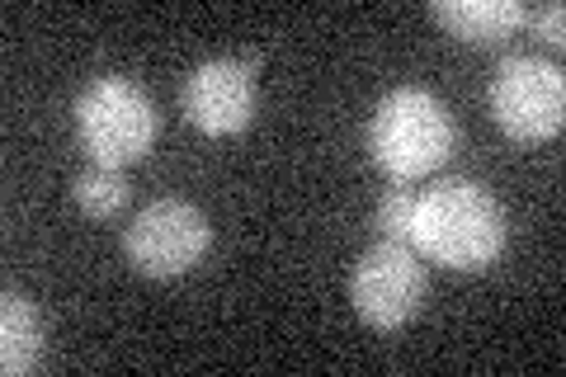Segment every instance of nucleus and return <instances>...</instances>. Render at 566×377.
<instances>
[{
    "label": "nucleus",
    "instance_id": "obj_1",
    "mask_svg": "<svg viewBox=\"0 0 566 377\" xmlns=\"http://www.w3.org/2000/svg\"><path fill=\"white\" fill-rule=\"evenodd\" d=\"M510 218L476 179H439L430 193L416 199L411 218V250L420 260H434L458 274H476V269L495 264L505 250Z\"/></svg>",
    "mask_w": 566,
    "mask_h": 377
},
{
    "label": "nucleus",
    "instance_id": "obj_2",
    "mask_svg": "<svg viewBox=\"0 0 566 377\" xmlns=\"http://www.w3.org/2000/svg\"><path fill=\"white\" fill-rule=\"evenodd\" d=\"M453 142H458V128H453L449 104L424 85H397L392 95H382L364 128L368 156H374L378 170H387L397 185L444 166L453 156Z\"/></svg>",
    "mask_w": 566,
    "mask_h": 377
},
{
    "label": "nucleus",
    "instance_id": "obj_3",
    "mask_svg": "<svg viewBox=\"0 0 566 377\" xmlns=\"http://www.w3.org/2000/svg\"><path fill=\"white\" fill-rule=\"evenodd\" d=\"M76 133L95 166H133L156 147L161 118L147 90L128 76H95L76 100Z\"/></svg>",
    "mask_w": 566,
    "mask_h": 377
},
{
    "label": "nucleus",
    "instance_id": "obj_4",
    "mask_svg": "<svg viewBox=\"0 0 566 377\" xmlns=\"http://www.w3.org/2000/svg\"><path fill=\"white\" fill-rule=\"evenodd\" d=\"M491 114L515 142H547L566 123V71L534 52H515L495 66Z\"/></svg>",
    "mask_w": 566,
    "mask_h": 377
},
{
    "label": "nucleus",
    "instance_id": "obj_5",
    "mask_svg": "<svg viewBox=\"0 0 566 377\" xmlns=\"http://www.w3.org/2000/svg\"><path fill=\"white\" fill-rule=\"evenodd\" d=\"M424 289H430L424 264H420L416 250L401 245V241L368 245L349 269V302L374 331L406 326V321L420 312Z\"/></svg>",
    "mask_w": 566,
    "mask_h": 377
},
{
    "label": "nucleus",
    "instance_id": "obj_6",
    "mask_svg": "<svg viewBox=\"0 0 566 377\" xmlns=\"http://www.w3.org/2000/svg\"><path fill=\"white\" fill-rule=\"evenodd\" d=\"M212 227L193 203L185 199H156L137 208L133 227L123 231V250L137 274L147 279H180L208 255Z\"/></svg>",
    "mask_w": 566,
    "mask_h": 377
},
{
    "label": "nucleus",
    "instance_id": "obj_7",
    "mask_svg": "<svg viewBox=\"0 0 566 377\" xmlns=\"http://www.w3.org/2000/svg\"><path fill=\"white\" fill-rule=\"evenodd\" d=\"M180 114L208 137L241 133L255 118V76L232 57L199 62L180 85Z\"/></svg>",
    "mask_w": 566,
    "mask_h": 377
},
{
    "label": "nucleus",
    "instance_id": "obj_8",
    "mask_svg": "<svg viewBox=\"0 0 566 377\" xmlns=\"http://www.w3.org/2000/svg\"><path fill=\"white\" fill-rule=\"evenodd\" d=\"M524 10L528 6H520V0H434L430 6L439 29L472 48H491L524 29Z\"/></svg>",
    "mask_w": 566,
    "mask_h": 377
},
{
    "label": "nucleus",
    "instance_id": "obj_9",
    "mask_svg": "<svg viewBox=\"0 0 566 377\" xmlns=\"http://www.w3.org/2000/svg\"><path fill=\"white\" fill-rule=\"evenodd\" d=\"M39 358H43V321L24 293L6 289V297H0V373L24 377L39 368Z\"/></svg>",
    "mask_w": 566,
    "mask_h": 377
},
{
    "label": "nucleus",
    "instance_id": "obj_10",
    "mask_svg": "<svg viewBox=\"0 0 566 377\" xmlns=\"http://www.w3.org/2000/svg\"><path fill=\"white\" fill-rule=\"evenodd\" d=\"M71 193H76V208L85 218H114V212H123V203H128V185H123V170H114V166L81 170Z\"/></svg>",
    "mask_w": 566,
    "mask_h": 377
},
{
    "label": "nucleus",
    "instance_id": "obj_11",
    "mask_svg": "<svg viewBox=\"0 0 566 377\" xmlns=\"http://www.w3.org/2000/svg\"><path fill=\"white\" fill-rule=\"evenodd\" d=\"M411 218H416V193L392 179V189L382 193L378 212H374L378 241H401V245H411Z\"/></svg>",
    "mask_w": 566,
    "mask_h": 377
},
{
    "label": "nucleus",
    "instance_id": "obj_12",
    "mask_svg": "<svg viewBox=\"0 0 566 377\" xmlns=\"http://www.w3.org/2000/svg\"><path fill=\"white\" fill-rule=\"evenodd\" d=\"M524 24L538 33L547 43H566V6H538V10H524Z\"/></svg>",
    "mask_w": 566,
    "mask_h": 377
}]
</instances>
